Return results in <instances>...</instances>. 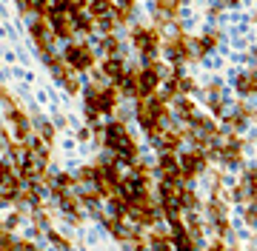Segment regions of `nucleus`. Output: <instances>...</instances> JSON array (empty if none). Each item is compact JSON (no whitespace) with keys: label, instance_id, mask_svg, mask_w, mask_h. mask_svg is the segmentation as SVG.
<instances>
[{"label":"nucleus","instance_id":"10","mask_svg":"<svg viewBox=\"0 0 257 251\" xmlns=\"http://www.w3.org/2000/svg\"><path fill=\"white\" fill-rule=\"evenodd\" d=\"M209 251H226V245H223V242L217 240V242H211V245H209Z\"/></svg>","mask_w":257,"mask_h":251},{"label":"nucleus","instance_id":"11","mask_svg":"<svg viewBox=\"0 0 257 251\" xmlns=\"http://www.w3.org/2000/svg\"><path fill=\"white\" fill-rule=\"evenodd\" d=\"M220 3H226V6H237L240 0H220Z\"/></svg>","mask_w":257,"mask_h":251},{"label":"nucleus","instance_id":"12","mask_svg":"<svg viewBox=\"0 0 257 251\" xmlns=\"http://www.w3.org/2000/svg\"><path fill=\"white\" fill-rule=\"evenodd\" d=\"M254 63H257V52H254Z\"/></svg>","mask_w":257,"mask_h":251},{"label":"nucleus","instance_id":"4","mask_svg":"<svg viewBox=\"0 0 257 251\" xmlns=\"http://www.w3.org/2000/svg\"><path fill=\"white\" fill-rule=\"evenodd\" d=\"M66 60H69L74 72H89L94 66V55L89 46H69L66 49Z\"/></svg>","mask_w":257,"mask_h":251},{"label":"nucleus","instance_id":"1","mask_svg":"<svg viewBox=\"0 0 257 251\" xmlns=\"http://www.w3.org/2000/svg\"><path fill=\"white\" fill-rule=\"evenodd\" d=\"M132 40H135V49L143 55V60H146V63H155L157 49H160V35H157L155 29L138 26L135 32H132Z\"/></svg>","mask_w":257,"mask_h":251},{"label":"nucleus","instance_id":"13","mask_svg":"<svg viewBox=\"0 0 257 251\" xmlns=\"http://www.w3.org/2000/svg\"><path fill=\"white\" fill-rule=\"evenodd\" d=\"M254 114H257V109H254Z\"/></svg>","mask_w":257,"mask_h":251},{"label":"nucleus","instance_id":"8","mask_svg":"<svg viewBox=\"0 0 257 251\" xmlns=\"http://www.w3.org/2000/svg\"><path fill=\"white\" fill-rule=\"evenodd\" d=\"M180 143H183V134H180V131H163L160 140H157V146H160L163 151H177Z\"/></svg>","mask_w":257,"mask_h":251},{"label":"nucleus","instance_id":"3","mask_svg":"<svg viewBox=\"0 0 257 251\" xmlns=\"http://www.w3.org/2000/svg\"><path fill=\"white\" fill-rule=\"evenodd\" d=\"M128 140V129H126V123H120V120H111L106 129H103V146L114 154V151L123 146Z\"/></svg>","mask_w":257,"mask_h":251},{"label":"nucleus","instance_id":"7","mask_svg":"<svg viewBox=\"0 0 257 251\" xmlns=\"http://www.w3.org/2000/svg\"><path fill=\"white\" fill-rule=\"evenodd\" d=\"M217 40H220V35H217V32H209V35H203V38L192 40V46H194V57L209 55L211 49L217 46Z\"/></svg>","mask_w":257,"mask_h":251},{"label":"nucleus","instance_id":"9","mask_svg":"<svg viewBox=\"0 0 257 251\" xmlns=\"http://www.w3.org/2000/svg\"><path fill=\"white\" fill-rule=\"evenodd\" d=\"M243 217H246L248 225H257V203H248L246 211H243Z\"/></svg>","mask_w":257,"mask_h":251},{"label":"nucleus","instance_id":"5","mask_svg":"<svg viewBox=\"0 0 257 251\" xmlns=\"http://www.w3.org/2000/svg\"><path fill=\"white\" fill-rule=\"evenodd\" d=\"M234 89H237L240 97H251V94H257V72H243V75H237Z\"/></svg>","mask_w":257,"mask_h":251},{"label":"nucleus","instance_id":"6","mask_svg":"<svg viewBox=\"0 0 257 251\" xmlns=\"http://www.w3.org/2000/svg\"><path fill=\"white\" fill-rule=\"evenodd\" d=\"M103 75H106L111 83L117 86L120 80L126 77V66H123V60H120V57H109V60L103 63Z\"/></svg>","mask_w":257,"mask_h":251},{"label":"nucleus","instance_id":"2","mask_svg":"<svg viewBox=\"0 0 257 251\" xmlns=\"http://www.w3.org/2000/svg\"><path fill=\"white\" fill-rule=\"evenodd\" d=\"M206 166H209V154L200 149L194 151H186L183 157H180V171H183V180L189 183V180H194V177H200L203 171H206Z\"/></svg>","mask_w":257,"mask_h":251}]
</instances>
